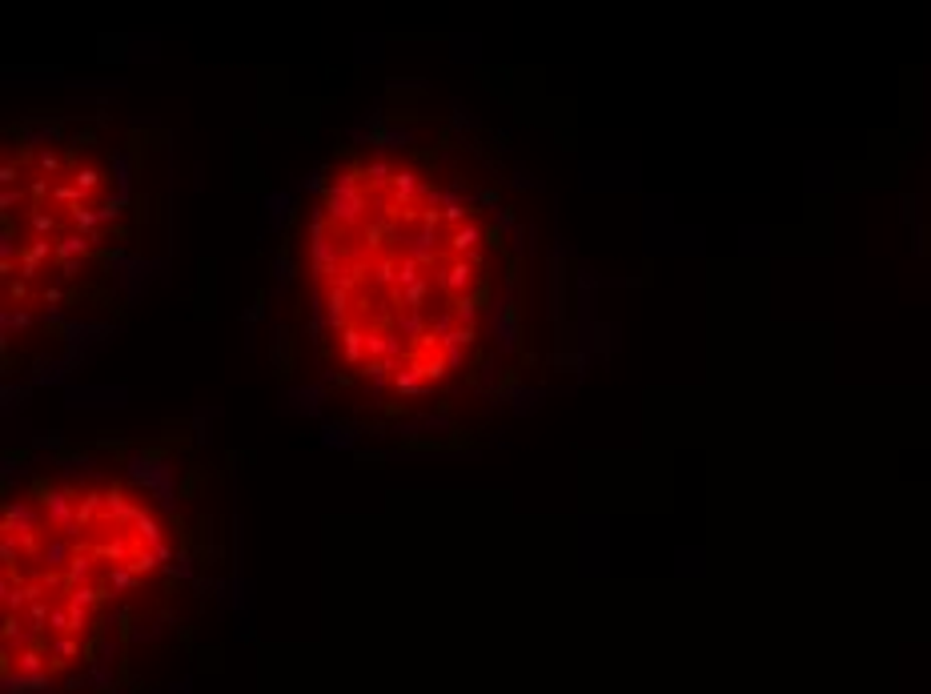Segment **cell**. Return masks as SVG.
<instances>
[{"label":"cell","mask_w":931,"mask_h":694,"mask_svg":"<svg viewBox=\"0 0 931 694\" xmlns=\"http://www.w3.org/2000/svg\"><path fill=\"white\" fill-rule=\"evenodd\" d=\"M462 209L406 165L346 177L321 205V309L362 373L414 389L450 378L478 342L486 242Z\"/></svg>","instance_id":"cell-1"}]
</instances>
